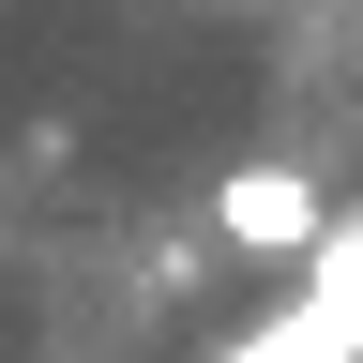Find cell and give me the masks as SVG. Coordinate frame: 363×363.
<instances>
[{
    "label": "cell",
    "mask_w": 363,
    "mask_h": 363,
    "mask_svg": "<svg viewBox=\"0 0 363 363\" xmlns=\"http://www.w3.org/2000/svg\"><path fill=\"white\" fill-rule=\"evenodd\" d=\"M212 242H242V257H288V272H303L318 242H333V197H318L303 167H272V152H257V167H227V182H212Z\"/></svg>",
    "instance_id": "1"
}]
</instances>
